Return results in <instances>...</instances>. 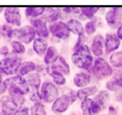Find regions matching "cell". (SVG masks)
Wrapping results in <instances>:
<instances>
[{
  "instance_id": "6da1fadb",
  "label": "cell",
  "mask_w": 122,
  "mask_h": 115,
  "mask_svg": "<svg viewBox=\"0 0 122 115\" xmlns=\"http://www.w3.org/2000/svg\"><path fill=\"white\" fill-rule=\"evenodd\" d=\"M73 51L71 56L73 65L83 71H89L94 64V58L89 46L83 45Z\"/></svg>"
},
{
  "instance_id": "7a4b0ae2",
  "label": "cell",
  "mask_w": 122,
  "mask_h": 115,
  "mask_svg": "<svg viewBox=\"0 0 122 115\" xmlns=\"http://www.w3.org/2000/svg\"><path fill=\"white\" fill-rule=\"evenodd\" d=\"M62 94L52 103L51 110L54 113L61 114L69 109L77 99V92L69 87L61 89Z\"/></svg>"
},
{
  "instance_id": "3957f363",
  "label": "cell",
  "mask_w": 122,
  "mask_h": 115,
  "mask_svg": "<svg viewBox=\"0 0 122 115\" xmlns=\"http://www.w3.org/2000/svg\"><path fill=\"white\" fill-rule=\"evenodd\" d=\"M88 71L98 80H102L112 77L113 74V67L102 57L97 58L91 68Z\"/></svg>"
},
{
  "instance_id": "277c9868",
  "label": "cell",
  "mask_w": 122,
  "mask_h": 115,
  "mask_svg": "<svg viewBox=\"0 0 122 115\" xmlns=\"http://www.w3.org/2000/svg\"><path fill=\"white\" fill-rule=\"evenodd\" d=\"M4 82L7 85L8 94L19 93L25 96L29 94L30 91V87L27 84L26 79L18 75L7 78Z\"/></svg>"
},
{
  "instance_id": "5b68a950",
  "label": "cell",
  "mask_w": 122,
  "mask_h": 115,
  "mask_svg": "<svg viewBox=\"0 0 122 115\" xmlns=\"http://www.w3.org/2000/svg\"><path fill=\"white\" fill-rule=\"evenodd\" d=\"M42 100L46 103H52L59 97L60 92L57 85L50 81L43 82L40 88Z\"/></svg>"
},
{
  "instance_id": "8992f818",
  "label": "cell",
  "mask_w": 122,
  "mask_h": 115,
  "mask_svg": "<svg viewBox=\"0 0 122 115\" xmlns=\"http://www.w3.org/2000/svg\"><path fill=\"white\" fill-rule=\"evenodd\" d=\"M21 63V59L17 56H9L0 60V71L8 75L15 74Z\"/></svg>"
},
{
  "instance_id": "52a82bcc",
  "label": "cell",
  "mask_w": 122,
  "mask_h": 115,
  "mask_svg": "<svg viewBox=\"0 0 122 115\" xmlns=\"http://www.w3.org/2000/svg\"><path fill=\"white\" fill-rule=\"evenodd\" d=\"M36 33L34 27L31 25H25L14 29L13 37L26 45L30 44L36 39Z\"/></svg>"
},
{
  "instance_id": "ba28073f",
  "label": "cell",
  "mask_w": 122,
  "mask_h": 115,
  "mask_svg": "<svg viewBox=\"0 0 122 115\" xmlns=\"http://www.w3.org/2000/svg\"><path fill=\"white\" fill-rule=\"evenodd\" d=\"M50 33L55 37L60 40H66L70 37V31L66 23L62 21H58L50 24L48 26Z\"/></svg>"
},
{
  "instance_id": "9c48e42d",
  "label": "cell",
  "mask_w": 122,
  "mask_h": 115,
  "mask_svg": "<svg viewBox=\"0 0 122 115\" xmlns=\"http://www.w3.org/2000/svg\"><path fill=\"white\" fill-rule=\"evenodd\" d=\"M107 24L112 28H118L122 24V8L114 7L107 11L105 14Z\"/></svg>"
},
{
  "instance_id": "30bf717a",
  "label": "cell",
  "mask_w": 122,
  "mask_h": 115,
  "mask_svg": "<svg viewBox=\"0 0 122 115\" xmlns=\"http://www.w3.org/2000/svg\"><path fill=\"white\" fill-rule=\"evenodd\" d=\"M30 23L31 26L34 27L38 37L45 39H48L50 32L47 26V23L45 22L42 18H31L30 20Z\"/></svg>"
},
{
  "instance_id": "8fae6325",
  "label": "cell",
  "mask_w": 122,
  "mask_h": 115,
  "mask_svg": "<svg viewBox=\"0 0 122 115\" xmlns=\"http://www.w3.org/2000/svg\"><path fill=\"white\" fill-rule=\"evenodd\" d=\"M81 109L82 115H96L102 110L101 106L91 98L82 100Z\"/></svg>"
},
{
  "instance_id": "7c38bea8",
  "label": "cell",
  "mask_w": 122,
  "mask_h": 115,
  "mask_svg": "<svg viewBox=\"0 0 122 115\" xmlns=\"http://www.w3.org/2000/svg\"><path fill=\"white\" fill-rule=\"evenodd\" d=\"M104 39V52L106 55L113 53L120 47V39L116 33H107Z\"/></svg>"
},
{
  "instance_id": "4fadbf2b",
  "label": "cell",
  "mask_w": 122,
  "mask_h": 115,
  "mask_svg": "<svg viewBox=\"0 0 122 115\" xmlns=\"http://www.w3.org/2000/svg\"><path fill=\"white\" fill-rule=\"evenodd\" d=\"M4 18L8 23L17 27L21 25L20 9L17 7H7L4 9Z\"/></svg>"
},
{
  "instance_id": "5bb4252c",
  "label": "cell",
  "mask_w": 122,
  "mask_h": 115,
  "mask_svg": "<svg viewBox=\"0 0 122 115\" xmlns=\"http://www.w3.org/2000/svg\"><path fill=\"white\" fill-rule=\"evenodd\" d=\"M47 69L51 71H56L63 74L64 75L70 74V67L66 60L62 56L58 55L57 59L46 68Z\"/></svg>"
},
{
  "instance_id": "9a60e30c",
  "label": "cell",
  "mask_w": 122,
  "mask_h": 115,
  "mask_svg": "<svg viewBox=\"0 0 122 115\" xmlns=\"http://www.w3.org/2000/svg\"><path fill=\"white\" fill-rule=\"evenodd\" d=\"M105 39L101 34H97L94 37L91 45L90 50L92 54L99 58L104 55Z\"/></svg>"
},
{
  "instance_id": "2e32d148",
  "label": "cell",
  "mask_w": 122,
  "mask_h": 115,
  "mask_svg": "<svg viewBox=\"0 0 122 115\" xmlns=\"http://www.w3.org/2000/svg\"><path fill=\"white\" fill-rule=\"evenodd\" d=\"M92 75L88 71H82L77 72L73 78V83L77 88L86 87L91 82Z\"/></svg>"
},
{
  "instance_id": "e0dca14e",
  "label": "cell",
  "mask_w": 122,
  "mask_h": 115,
  "mask_svg": "<svg viewBox=\"0 0 122 115\" xmlns=\"http://www.w3.org/2000/svg\"><path fill=\"white\" fill-rule=\"evenodd\" d=\"M0 104L2 115H13L19 108L8 96H3L1 98Z\"/></svg>"
},
{
  "instance_id": "ac0fdd59",
  "label": "cell",
  "mask_w": 122,
  "mask_h": 115,
  "mask_svg": "<svg viewBox=\"0 0 122 115\" xmlns=\"http://www.w3.org/2000/svg\"><path fill=\"white\" fill-rule=\"evenodd\" d=\"M62 15V9L58 7H48L46 8L45 13L42 15V18L46 23H54L59 20Z\"/></svg>"
},
{
  "instance_id": "d6986e66",
  "label": "cell",
  "mask_w": 122,
  "mask_h": 115,
  "mask_svg": "<svg viewBox=\"0 0 122 115\" xmlns=\"http://www.w3.org/2000/svg\"><path fill=\"white\" fill-rule=\"evenodd\" d=\"M106 88L108 91L118 92L122 90V73L115 74L106 83Z\"/></svg>"
},
{
  "instance_id": "ffe728a7",
  "label": "cell",
  "mask_w": 122,
  "mask_h": 115,
  "mask_svg": "<svg viewBox=\"0 0 122 115\" xmlns=\"http://www.w3.org/2000/svg\"><path fill=\"white\" fill-rule=\"evenodd\" d=\"M25 78L30 88L39 90L42 85V78L41 75L38 72L29 74Z\"/></svg>"
},
{
  "instance_id": "44dd1931",
  "label": "cell",
  "mask_w": 122,
  "mask_h": 115,
  "mask_svg": "<svg viewBox=\"0 0 122 115\" xmlns=\"http://www.w3.org/2000/svg\"><path fill=\"white\" fill-rule=\"evenodd\" d=\"M36 65L33 61L26 60V61L22 62L18 69L17 75L23 77L24 76L27 75L29 74L32 73L34 71L36 70Z\"/></svg>"
},
{
  "instance_id": "7402d4cb",
  "label": "cell",
  "mask_w": 122,
  "mask_h": 115,
  "mask_svg": "<svg viewBox=\"0 0 122 115\" xmlns=\"http://www.w3.org/2000/svg\"><path fill=\"white\" fill-rule=\"evenodd\" d=\"M95 101L98 103L102 109H105L108 106L110 100V94L107 90H102L98 91L93 98Z\"/></svg>"
},
{
  "instance_id": "603a6c76",
  "label": "cell",
  "mask_w": 122,
  "mask_h": 115,
  "mask_svg": "<svg viewBox=\"0 0 122 115\" xmlns=\"http://www.w3.org/2000/svg\"><path fill=\"white\" fill-rule=\"evenodd\" d=\"M70 32L79 36L85 34V29L82 23L75 18H71L66 23Z\"/></svg>"
},
{
  "instance_id": "cb8c5ba5",
  "label": "cell",
  "mask_w": 122,
  "mask_h": 115,
  "mask_svg": "<svg viewBox=\"0 0 122 115\" xmlns=\"http://www.w3.org/2000/svg\"><path fill=\"white\" fill-rule=\"evenodd\" d=\"M98 89L96 85L81 88L77 91V98L81 100L88 98L91 96H95L98 92Z\"/></svg>"
},
{
  "instance_id": "d4e9b609",
  "label": "cell",
  "mask_w": 122,
  "mask_h": 115,
  "mask_svg": "<svg viewBox=\"0 0 122 115\" xmlns=\"http://www.w3.org/2000/svg\"><path fill=\"white\" fill-rule=\"evenodd\" d=\"M48 46L46 39L41 37L36 38L33 41V48L34 52L38 55H42L45 53Z\"/></svg>"
},
{
  "instance_id": "484cf974",
  "label": "cell",
  "mask_w": 122,
  "mask_h": 115,
  "mask_svg": "<svg viewBox=\"0 0 122 115\" xmlns=\"http://www.w3.org/2000/svg\"><path fill=\"white\" fill-rule=\"evenodd\" d=\"M57 49L54 46H50L48 47L44 58V62L47 65H50L58 57Z\"/></svg>"
},
{
  "instance_id": "4316f807",
  "label": "cell",
  "mask_w": 122,
  "mask_h": 115,
  "mask_svg": "<svg viewBox=\"0 0 122 115\" xmlns=\"http://www.w3.org/2000/svg\"><path fill=\"white\" fill-rule=\"evenodd\" d=\"M46 8L44 7H29L26 8L25 10V15L27 17L36 18L42 15L45 13Z\"/></svg>"
},
{
  "instance_id": "83f0119b",
  "label": "cell",
  "mask_w": 122,
  "mask_h": 115,
  "mask_svg": "<svg viewBox=\"0 0 122 115\" xmlns=\"http://www.w3.org/2000/svg\"><path fill=\"white\" fill-rule=\"evenodd\" d=\"M46 70L47 73L52 78L53 83L56 85L63 86L65 85L66 83V78L64 75L56 71H51V70L47 69L46 68Z\"/></svg>"
},
{
  "instance_id": "f1b7e54d",
  "label": "cell",
  "mask_w": 122,
  "mask_h": 115,
  "mask_svg": "<svg viewBox=\"0 0 122 115\" xmlns=\"http://www.w3.org/2000/svg\"><path fill=\"white\" fill-rule=\"evenodd\" d=\"M109 63L112 67L122 68V51H116L112 53L109 57Z\"/></svg>"
},
{
  "instance_id": "f546056e",
  "label": "cell",
  "mask_w": 122,
  "mask_h": 115,
  "mask_svg": "<svg viewBox=\"0 0 122 115\" xmlns=\"http://www.w3.org/2000/svg\"><path fill=\"white\" fill-rule=\"evenodd\" d=\"M30 115H46L45 106L42 102L33 103L30 107Z\"/></svg>"
},
{
  "instance_id": "4dcf8cb0",
  "label": "cell",
  "mask_w": 122,
  "mask_h": 115,
  "mask_svg": "<svg viewBox=\"0 0 122 115\" xmlns=\"http://www.w3.org/2000/svg\"><path fill=\"white\" fill-rule=\"evenodd\" d=\"M100 9V7H81L80 10L82 15L86 17L87 18L92 19L94 17L95 14Z\"/></svg>"
},
{
  "instance_id": "1f68e13d",
  "label": "cell",
  "mask_w": 122,
  "mask_h": 115,
  "mask_svg": "<svg viewBox=\"0 0 122 115\" xmlns=\"http://www.w3.org/2000/svg\"><path fill=\"white\" fill-rule=\"evenodd\" d=\"M14 29L11 27L7 24L0 26V37L2 36L4 38L11 39L13 37Z\"/></svg>"
},
{
  "instance_id": "d6a6232c",
  "label": "cell",
  "mask_w": 122,
  "mask_h": 115,
  "mask_svg": "<svg viewBox=\"0 0 122 115\" xmlns=\"http://www.w3.org/2000/svg\"><path fill=\"white\" fill-rule=\"evenodd\" d=\"M11 46L13 48V52L15 54L23 55L26 52V47L22 42L19 40H13L11 43Z\"/></svg>"
},
{
  "instance_id": "836d02e7",
  "label": "cell",
  "mask_w": 122,
  "mask_h": 115,
  "mask_svg": "<svg viewBox=\"0 0 122 115\" xmlns=\"http://www.w3.org/2000/svg\"><path fill=\"white\" fill-rule=\"evenodd\" d=\"M97 27V24H96L95 21L92 19L91 21L86 23V24H85V32L88 36L92 35L94 33L96 32Z\"/></svg>"
},
{
  "instance_id": "e575fe53",
  "label": "cell",
  "mask_w": 122,
  "mask_h": 115,
  "mask_svg": "<svg viewBox=\"0 0 122 115\" xmlns=\"http://www.w3.org/2000/svg\"><path fill=\"white\" fill-rule=\"evenodd\" d=\"M29 98L30 100L33 102V103L41 102V101L42 100L40 94V90H36V89L30 88Z\"/></svg>"
},
{
  "instance_id": "d590c367",
  "label": "cell",
  "mask_w": 122,
  "mask_h": 115,
  "mask_svg": "<svg viewBox=\"0 0 122 115\" xmlns=\"http://www.w3.org/2000/svg\"><path fill=\"white\" fill-rule=\"evenodd\" d=\"M13 115H30L29 109L27 107L21 106L18 108Z\"/></svg>"
},
{
  "instance_id": "8d00e7d4",
  "label": "cell",
  "mask_w": 122,
  "mask_h": 115,
  "mask_svg": "<svg viewBox=\"0 0 122 115\" xmlns=\"http://www.w3.org/2000/svg\"><path fill=\"white\" fill-rule=\"evenodd\" d=\"M86 40V37L85 34H82V35H80L78 36V38H77V41H76V44L73 47V51H75V49H76L77 48L79 47L80 46H82V45H85V42Z\"/></svg>"
},
{
  "instance_id": "74e56055",
  "label": "cell",
  "mask_w": 122,
  "mask_h": 115,
  "mask_svg": "<svg viewBox=\"0 0 122 115\" xmlns=\"http://www.w3.org/2000/svg\"><path fill=\"white\" fill-rule=\"evenodd\" d=\"M62 11L66 13H75V14H79L81 13L80 8L77 7H65L62 8Z\"/></svg>"
},
{
  "instance_id": "f35d334b",
  "label": "cell",
  "mask_w": 122,
  "mask_h": 115,
  "mask_svg": "<svg viewBox=\"0 0 122 115\" xmlns=\"http://www.w3.org/2000/svg\"><path fill=\"white\" fill-rule=\"evenodd\" d=\"M7 89V85L4 83V82L2 80V76L0 74V95L3 94L4 92H5Z\"/></svg>"
},
{
  "instance_id": "ab89813d",
  "label": "cell",
  "mask_w": 122,
  "mask_h": 115,
  "mask_svg": "<svg viewBox=\"0 0 122 115\" xmlns=\"http://www.w3.org/2000/svg\"><path fill=\"white\" fill-rule=\"evenodd\" d=\"M0 54L4 56H8L9 54V49L7 46H3L0 47Z\"/></svg>"
},
{
  "instance_id": "60d3db41",
  "label": "cell",
  "mask_w": 122,
  "mask_h": 115,
  "mask_svg": "<svg viewBox=\"0 0 122 115\" xmlns=\"http://www.w3.org/2000/svg\"><path fill=\"white\" fill-rule=\"evenodd\" d=\"M108 115H118L117 111L114 107L110 106L108 107Z\"/></svg>"
},
{
  "instance_id": "b9f144b4",
  "label": "cell",
  "mask_w": 122,
  "mask_h": 115,
  "mask_svg": "<svg viewBox=\"0 0 122 115\" xmlns=\"http://www.w3.org/2000/svg\"><path fill=\"white\" fill-rule=\"evenodd\" d=\"M115 99L119 103H122V92L118 91L115 94Z\"/></svg>"
},
{
  "instance_id": "7bdbcfd3",
  "label": "cell",
  "mask_w": 122,
  "mask_h": 115,
  "mask_svg": "<svg viewBox=\"0 0 122 115\" xmlns=\"http://www.w3.org/2000/svg\"><path fill=\"white\" fill-rule=\"evenodd\" d=\"M116 34L120 40H122V24L119 26V28H117Z\"/></svg>"
},
{
  "instance_id": "ee69618b",
  "label": "cell",
  "mask_w": 122,
  "mask_h": 115,
  "mask_svg": "<svg viewBox=\"0 0 122 115\" xmlns=\"http://www.w3.org/2000/svg\"><path fill=\"white\" fill-rule=\"evenodd\" d=\"M4 9H5L3 8V7H0V13H1V12H2Z\"/></svg>"
},
{
  "instance_id": "f6af8a7d",
  "label": "cell",
  "mask_w": 122,
  "mask_h": 115,
  "mask_svg": "<svg viewBox=\"0 0 122 115\" xmlns=\"http://www.w3.org/2000/svg\"><path fill=\"white\" fill-rule=\"evenodd\" d=\"M108 115V114H107V115Z\"/></svg>"
},
{
  "instance_id": "bcb514c9",
  "label": "cell",
  "mask_w": 122,
  "mask_h": 115,
  "mask_svg": "<svg viewBox=\"0 0 122 115\" xmlns=\"http://www.w3.org/2000/svg\"><path fill=\"white\" fill-rule=\"evenodd\" d=\"M60 115V114H57V115Z\"/></svg>"
},
{
  "instance_id": "7dc6e473",
  "label": "cell",
  "mask_w": 122,
  "mask_h": 115,
  "mask_svg": "<svg viewBox=\"0 0 122 115\" xmlns=\"http://www.w3.org/2000/svg\"></svg>"
}]
</instances>
